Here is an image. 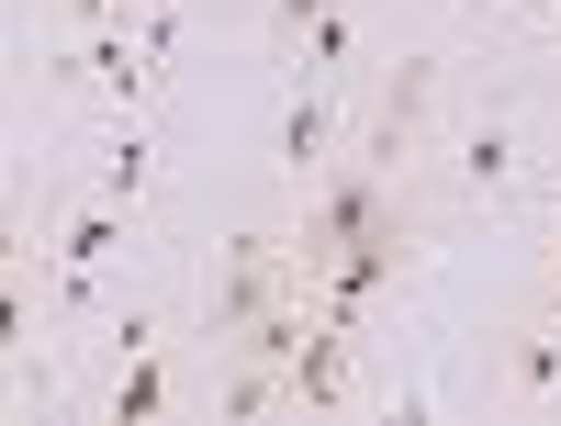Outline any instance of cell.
Returning a JSON list of instances; mask_svg holds the SVG:
<instances>
[{
	"mask_svg": "<svg viewBox=\"0 0 561 426\" xmlns=\"http://www.w3.org/2000/svg\"><path fill=\"white\" fill-rule=\"evenodd\" d=\"M293 303H304V247H293V224H237V235L203 258V280H192V337L237 348L248 325L293 314Z\"/></svg>",
	"mask_w": 561,
	"mask_h": 426,
	"instance_id": "obj_1",
	"label": "cell"
},
{
	"mask_svg": "<svg viewBox=\"0 0 561 426\" xmlns=\"http://www.w3.org/2000/svg\"><path fill=\"white\" fill-rule=\"evenodd\" d=\"M348 79H325V68H304L293 90H280V113H270V169L280 180H293V192H304V180H325V169H337L348 158Z\"/></svg>",
	"mask_w": 561,
	"mask_h": 426,
	"instance_id": "obj_4",
	"label": "cell"
},
{
	"mask_svg": "<svg viewBox=\"0 0 561 426\" xmlns=\"http://www.w3.org/2000/svg\"><path fill=\"white\" fill-rule=\"evenodd\" d=\"M494 404L517 415H561V303L539 292V314H517L494 337Z\"/></svg>",
	"mask_w": 561,
	"mask_h": 426,
	"instance_id": "obj_6",
	"label": "cell"
},
{
	"mask_svg": "<svg viewBox=\"0 0 561 426\" xmlns=\"http://www.w3.org/2000/svg\"><path fill=\"white\" fill-rule=\"evenodd\" d=\"M337 0H270V23H280V45H304V23H325Z\"/></svg>",
	"mask_w": 561,
	"mask_h": 426,
	"instance_id": "obj_11",
	"label": "cell"
},
{
	"mask_svg": "<svg viewBox=\"0 0 561 426\" xmlns=\"http://www.w3.org/2000/svg\"><path fill=\"white\" fill-rule=\"evenodd\" d=\"M90 192L124 203V214H147V192H158V135H147V113H102V135H90Z\"/></svg>",
	"mask_w": 561,
	"mask_h": 426,
	"instance_id": "obj_7",
	"label": "cell"
},
{
	"mask_svg": "<svg viewBox=\"0 0 561 426\" xmlns=\"http://www.w3.org/2000/svg\"><path fill=\"white\" fill-rule=\"evenodd\" d=\"M517 12H539V23H561V0H517Z\"/></svg>",
	"mask_w": 561,
	"mask_h": 426,
	"instance_id": "obj_12",
	"label": "cell"
},
{
	"mask_svg": "<svg viewBox=\"0 0 561 426\" xmlns=\"http://www.w3.org/2000/svg\"><path fill=\"white\" fill-rule=\"evenodd\" d=\"M472 12H505V0H472Z\"/></svg>",
	"mask_w": 561,
	"mask_h": 426,
	"instance_id": "obj_13",
	"label": "cell"
},
{
	"mask_svg": "<svg viewBox=\"0 0 561 426\" xmlns=\"http://www.w3.org/2000/svg\"><path fill=\"white\" fill-rule=\"evenodd\" d=\"M550 180H561V147H539V124L528 113H472V124H460V147H449V192L460 203H539L550 192Z\"/></svg>",
	"mask_w": 561,
	"mask_h": 426,
	"instance_id": "obj_3",
	"label": "cell"
},
{
	"mask_svg": "<svg viewBox=\"0 0 561 426\" xmlns=\"http://www.w3.org/2000/svg\"><path fill=\"white\" fill-rule=\"evenodd\" d=\"M528 214H539V292L561 303V180H550V192H539Z\"/></svg>",
	"mask_w": 561,
	"mask_h": 426,
	"instance_id": "obj_10",
	"label": "cell"
},
{
	"mask_svg": "<svg viewBox=\"0 0 561 426\" xmlns=\"http://www.w3.org/2000/svg\"><path fill=\"white\" fill-rule=\"evenodd\" d=\"M45 314L57 325H102L113 314V292H124V258H135V214L124 203H102V192H79V203H57L45 214Z\"/></svg>",
	"mask_w": 561,
	"mask_h": 426,
	"instance_id": "obj_2",
	"label": "cell"
},
{
	"mask_svg": "<svg viewBox=\"0 0 561 426\" xmlns=\"http://www.w3.org/2000/svg\"><path fill=\"white\" fill-rule=\"evenodd\" d=\"M438 68H449V57H393V79L370 90L359 124H348V158H370V169H393V180H404L415 135H427V102H438Z\"/></svg>",
	"mask_w": 561,
	"mask_h": 426,
	"instance_id": "obj_5",
	"label": "cell"
},
{
	"mask_svg": "<svg viewBox=\"0 0 561 426\" xmlns=\"http://www.w3.org/2000/svg\"><path fill=\"white\" fill-rule=\"evenodd\" d=\"M359 57V34H348V12H325V23H304V68H325V79H337Z\"/></svg>",
	"mask_w": 561,
	"mask_h": 426,
	"instance_id": "obj_9",
	"label": "cell"
},
{
	"mask_svg": "<svg viewBox=\"0 0 561 426\" xmlns=\"http://www.w3.org/2000/svg\"><path fill=\"white\" fill-rule=\"evenodd\" d=\"M169 404H180L169 348H158V359H113V370H102V415H113V426H147V415H169Z\"/></svg>",
	"mask_w": 561,
	"mask_h": 426,
	"instance_id": "obj_8",
	"label": "cell"
}]
</instances>
